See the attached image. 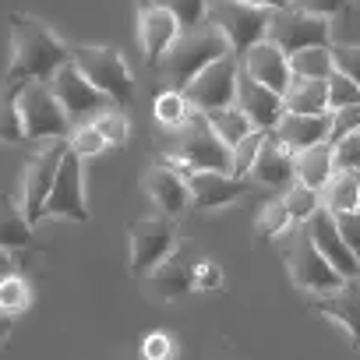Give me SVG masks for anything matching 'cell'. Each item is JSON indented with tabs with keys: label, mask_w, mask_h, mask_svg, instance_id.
I'll return each mask as SVG.
<instances>
[{
	"label": "cell",
	"mask_w": 360,
	"mask_h": 360,
	"mask_svg": "<svg viewBox=\"0 0 360 360\" xmlns=\"http://www.w3.org/2000/svg\"><path fill=\"white\" fill-rule=\"evenodd\" d=\"M64 64H71V46L60 43L50 25L29 15L11 18V68L4 75V85L50 82Z\"/></svg>",
	"instance_id": "obj_1"
},
{
	"label": "cell",
	"mask_w": 360,
	"mask_h": 360,
	"mask_svg": "<svg viewBox=\"0 0 360 360\" xmlns=\"http://www.w3.org/2000/svg\"><path fill=\"white\" fill-rule=\"evenodd\" d=\"M226 53H230L226 36L216 25L202 22L195 29H180V36L173 39V46L159 60V75L169 89H184L195 75H202L212 60H219Z\"/></svg>",
	"instance_id": "obj_2"
},
{
	"label": "cell",
	"mask_w": 360,
	"mask_h": 360,
	"mask_svg": "<svg viewBox=\"0 0 360 360\" xmlns=\"http://www.w3.org/2000/svg\"><path fill=\"white\" fill-rule=\"evenodd\" d=\"M276 240H279V251H283V262H286V272H290L293 286H300L307 293H332L346 283L325 262V255L314 248V240L307 233V223H290Z\"/></svg>",
	"instance_id": "obj_3"
},
{
	"label": "cell",
	"mask_w": 360,
	"mask_h": 360,
	"mask_svg": "<svg viewBox=\"0 0 360 360\" xmlns=\"http://www.w3.org/2000/svg\"><path fill=\"white\" fill-rule=\"evenodd\" d=\"M18 113L25 127V141L46 145V141H68L75 124L64 113L60 99L53 96L50 82H22L18 85Z\"/></svg>",
	"instance_id": "obj_4"
},
{
	"label": "cell",
	"mask_w": 360,
	"mask_h": 360,
	"mask_svg": "<svg viewBox=\"0 0 360 360\" xmlns=\"http://www.w3.org/2000/svg\"><path fill=\"white\" fill-rule=\"evenodd\" d=\"M169 166L176 169H219V173H230V148L219 141V134L209 127L205 113H191V120L176 131V141L166 155Z\"/></svg>",
	"instance_id": "obj_5"
},
{
	"label": "cell",
	"mask_w": 360,
	"mask_h": 360,
	"mask_svg": "<svg viewBox=\"0 0 360 360\" xmlns=\"http://www.w3.org/2000/svg\"><path fill=\"white\" fill-rule=\"evenodd\" d=\"M75 68L117 106L134 103V75L113 46H71Z\"/></svg>",
	"instance_id": "obj_6"
},
{
	"label": "cell",
	"mask_w": 360,
	"mask_h": 360,
	"mask_svg": "<svg viewBox=\"0 0 360 360\" xmlns=\"http://www.w3.org/2000/svg\"><path fill=\"white\" fill-rule=\"evenodd\" d=\"M269 18H272L269 8H255V4H244V0H209L205 4V22L226 36L237 57L265 39Z\"/></svg>",
	"instance_id": "obj_7"
},
{
	"label": "cell",
	"mask_w": 360,
	"mask_h": 360,
	"mask_svg": "<svg viewBox=\"0 0 360 360\" xmlns=\"http://www.w3.org/2000/svg\"><path fill=\"white\" fill-rule=\"evenodd\" d=\"M265 39L290 57L307 46H332V29H328V18H318L297 4H286V8L272 11Z\"/></svg>",
	"instance_id": "obj_8"
},
{
	"label": "cell",
	"mask_w": 360,
	"mask_h": 360,
	"mask_svg": "<svg viewBox=\"0 0 360 360\" xmlns=\"http://www.w3.org/2000/svg\"><path fill=\"white\" fill-rule=\"evenodd\" d=\"M237 75H240V57L230 50L226 57L212 60L202 75H195L180 92L191 99V106H195L198 113L226 110V106L237 103Z\"/></svg>",
	"instance_id": "obj_9"
},
{
	"label": "cell",
	"mask_w": 360,
	"mask_h": 360,
	"mask_svg": "<svg viewBox=\"0 0 360 360\" xmlns=\"http://www.w3.org/2000/svg\"><path fill=\"white\" fill-rule=\"evenodd\" d=\"M64 152H68V141H46V145H39V152L25 166L18 205H22V212H25V219L32 226L43 223V205H46V198L53 191V180H57V169H60Z\"/></svg>",
	"instance_id": "obj_10"
},
{
	"label": "cell",
	"mask_w": 360,
	"mask_h": 360,
	"mask_svg": "<svg viewBox=\"0 0 360 360\" xmlns=\"http://www.w3.org/2000/svg\"><path fill=\"white\" fill-rule=\"evenodd\" d=\"M176 248V230L173 219H138L131 223V276L148 279L166 258H173Z\"/></svg>",
	"instance_id": "obj_11"
},
{
	"label": "cell",
	"mask_w": 360,
	"mask_h": 360,
	"mask_svg": "<svg viewBox=\"0 0 360 360\" xmlns=\"http://www.w3.org/2000/svg\"><path fill=\"white\" fill-rule=\"evenodd\" d=\"M75 219V223H89V205H85V169H82V155H75L71 148L60 159L53 191L43 205V219Z\"/></svg>",
	"instance_id": "obj_12"
},
{
	"label": "cell",
	"mask_w": 360,
	"mask_h": 360,
	"mask_svg": "<svg viewBox=\"0 0 360 360\" xmlns=\"http://www.w3.org/2000/svg\"><path fill=\"white\" fill-rule=\"evenodd\" d=\"M50 89H53V96L60 99V106H64V113L71 117V124H85V120H92L96 113H103L106 106H117V103H110V99L75 68V60L64 64V68H57V75L50 78Z\"/></svg>",
	"instance_id": "obj_13"
},
{
	"label": "cell",
	"mask_w": 360,
	"mask_h": 360,
	"mask_svg": "<svg viewBox=\"0 0 360 360\" xmlns=\"http://www.w3.org/2000/svg\"><path fill=\"white\" fill-rule=\"evenodd\" d=\"M188 176V191H191V205L216 212L226 209L233 202H240L244 195H251V180L248 176H233V173H219V169H191Z\"/></svg>",
	"instance_id": "obj_14"
},
{
	"label": "cell",
	"mask_w": 360,
	"mask_h": 360,
	"mask_svg": "<svg viewBox=\"0 0 360 360\" xmlns=\"http://www.w3.org/2000/svg\"><path fill=\"white\" fill-rule=\"evenodd\" d=\"M141 188L152 198V205L166 219H180L191 209V191H188V176L184 169H176L169 162H155L141 173Z\"/></svg>",
	"instance_id": "obj_15"
},
{
	"label": "cell",
	"mask_w": 360,
	"mask_h": 360,
	"mask_svg": "<svg viewBox=\"0 0 360 360\" xmlns=\"http://www.w3.org/2000/svg\"><path fill=\"white\" fill-rule=\"evenodd\" d=\"M248 120H251V127L255 131H276V124L283 120V113H286V106H283V96L279 92H272V89H265L262 82H255L244 68H240V75H237V103H233Z\"/></svg>",
	"instance_id": "obj_16"
},
{
	"label": "cell",
	"mask_w": 360,
	"mask_h": 360,
	"mask_svg": "<svg viewBox=\"0 0 360 360\" xmlns=\"http://www.w3.org/2000/svg\"><path fill=\"white\" fill-rule=\"evenodd\" d=\"M176 36H180V25L162 4L138 0V43H141V53L152 68H159V60L166 57V50L173 46Z\"/></svg>",
	"instance_id": "obj_17"
},
{
	"label": "cell",
	"mask_w": 360,
	"mask_h": 360,
	"mask_svg": "<svg viewBox=\"0 0 360 360\" xmlns=\"http://www.w3.org/2000/svg\"><path fill=\"white\" fill-rule=\"evenodd\" d=\"M248 180H251V184H258V188L276 191V195H283L286 188H293V184H297L293 152H286V148L276 141V134H272V131L262 138V148H258V159H255V166H251Z\"/></svg>",
	"instance_id": "obj_18"
},
{
	"label": "cell",
	"mask_w": 360,
	"mask_h": 360,
	"mask_svg": "<svg viewBox=\"0 0 360 360\" xmlns=\"http://www.w3.org/2000/svg\"><path fill=\"white\" fill-rule=\"evenodd\" d=\"M307 233H311L314 248L325 255V262H328L342 279H360V258H356V255L346 248V240L339 237V230H335V216H332V212L318 209V212L307 219Z\"/></svg>",
	"instance_id": "obj_19"
},
{
	"label": "cell",
	"mask_w": 360,
	"mask_h": 360,
	"mask_svg": "<svg viewBox=\"0 0 360 360\" xmlns=\"http://www.w3.org/2000/svg\"><path fill=\"white\" fill-rule=\"evenodd\" d=\"M240 68L255 78V82H262L265 89H272V92H286V85H290V78H293V71H290V57L279 50V46H272L269 39H262V43H255L251 50H244L240 53Z\"/></svg>",
	"instance_id": "obj_20"
},
{
	"label": "cell",
	"mask_w": 360,
	"mask_h": 360,
	"mask_svg": "<svg viewBox=\"0 0 360 360\" xmlns=\"http://www.w3.org/2000/svg\"><path fill=\"white\" fill-rule=\"evenodd\" d=\"M276 141L286 148V152H304L311 145H321L328 141L332 134V113H283V120L276 124Z\"/></svg>",
	"instance_id": "obj_21"
},
{
	"label": "cell",
	"mask_w": 360,
	"mask_h": 360,
	"mask_svg": "<svg viewBox=\"0 0 360 360\" xmlns=\"http://www.w3.org/2000/svg\"><path fill=\"white\" fill-rule=\"evenodd\" d=\"M314 311L339 321L353 342H360V279H346L339 290L314 297Z\"/></svg>",
	"instance_id": "obj_22"
},
{
	"label": "cell",
	"mask_w": 360,
	"mask_h": 360,
	"mask_svg": "<svg viewBox=\"0 0 360 360\" xmlns=\"http://www.w3.org/2000/svg\"><path fill=\"white\" fill-rule=\"evenodd\" d=\"M36 248V233H32V223L25 219L22 205L11 198V195H0V251H29Z\"/></svg>",
	"instance_id": "obj_23"
},
{
	"label": "cell",
	"mask_w": 360,
	"mask_h": 360,
	"mask_svg": "<svg viewBox=\"0 0 360 360\" xmlns=\"http://www.w3.org/2000/svg\"><path fill=\"white\" fill-rule=\"evenodd\" d=\"M318 198H321V209L339 216V212H353L356 202H360V173L353 169H335L325 184L318 188Z\"/></svg>",
	"instance_id": "obj_24"
},
{
	"label": "cell",
	"mask_w": 360,
	"mask_h": 360,
	"mask_svg": "<svg viewBox=\"0 0 360 360\" xmlns=\"http://www.w3.org/2000/svg\"><path fill=\"white\" fill-rule=\"evenodd\" d=\"M283 106L286 113H328V89L321 78H290L286 92H283Z\"/></svg>",
	"instance_id": "obj_25"
},
{
	"label": "cell",
	"mask_w": 360,
	"mask_h": 360,
	"mask_svg": "<svg viewBox=\"0 0 360 360\" xmlns=\"http://www.w3.org/2000/svg\"><path fill=\"white\" fill-rule=\"evenodd\" d=\"M293 169H297L300 184H307V188L318 191L325 180L335 173V166H332V145L321 141V145H311L304 152H293Z\"/></svg>",
	"instance_id": "obj_26"
},
{
	"label": "cell",
	"mask_w": 360,
	"mask_h": 360,
	"mask_svg": "<svg viewBox=\"0 0 360 360\" xmlns=\"http://www.w3.org/2000/svg\"><path fill=\"white\" fill-rule=\"evenodd\" d=\"M148 286H155V293H159L162 300H176V297H184L188 290H195L191 265H184L180 258H166V262L148 276Z\"/></svg>",
	"instance_id": "obj_27"
},
{
	"label": "cell",
	"mask_w": 360,
	"mask_h": 360,
	"mask_svg": "<svg viewBox=\"0 0 360 360\" xmlns=\"http://www.w3.org/2000/svg\"><path fill=\"white\" fill-rule=\"evenodd\" d=\"M152 113H155V120L166 127V131H180L188 120H191V113H195V106H191V99L180 92V89H166L159 99H155V106H152Z\"/></svg>",
	"instance_id": "obj_28"
},
{
	"label": "cell",
	"mask_w": 360,
	"mask_h": 360,
	"mask_svg": "<svg viewBox=\"0 0 360 360\" xmlns=\"http://www.w3.org/2000/svg\"><path fill=\"white\" fill-rule=\"evenodd\" d=\"M0 141L25 145V127L18 113V85H0Z\"/></svg>",
	"instance_id": "obj_29"
},
{
	"label": "cell",
	"mask_w": 360,
	"mask_h": 360,
	"mask_svg": "<svg viewBox=\"0 0 360 360\" xmlns=\"http://www.w3.org/2000/svg\"><path fill=\"white\" fill-rule=\"evenodd\" d=\"M205 120H209V127L219 134V141L226 145V148H233L237 141H244L255 127H251V120L237 110V106H226V110H212V113H205Z\"/></svg>",
	"instance_id": "obj_30"
},
{
	"label": "cell",
	"mask_w": 360,
	"mask_h": 360,
	"mask_svg": "<svg viewBox=\"0 0 360 360\" xmlns=\"http://www.w3.org/2000/svg\"><path fill=\"white\" fill-rule=\"evenodd\" d=\"M290 71L297 78H328L335 68H332V50L328 46H307V50H297L290 53Z\"/></svg>",
	"instance_id": "obj_31"
},
{
	"label": "cell",
	"mask_w": 360,
	"mask_h": 360,
	"mask_svg": "<svg viewBox=\"0 0 360 360\" xmlns=\"http://www.w3.org/2000/svg\"><path fill=\"white\" fill-rule=\"evenodd\" d=\"M29 307H32V286L22 272H11V276L0 279V314L15 318Z\"/></svg>",
	"instance_id": "obj_32"
},
{
	"label": "cell",
	"mask_w": 360,
	"mask_h": 360,
	"mask_svg": "<svg viewBox=\"0 0 360 360\" xmlns=\"http://www.w3.org/2000/svg\"><path fill=\"white\" fill-rule=\"evenodd\" d=\"M89 124L103 134V141H106L110 148L124 145V141H127V134H131V117L124 113V106H106V110H103V113H96Z\"/></svg>",
	"instance_id": "obj_33"
},
{
	"label": "cell",
	"mask_w": 360,
	"mask_h": 360,
	"mask_svg": "<svg viewBox=\"0 0 360 360\" xmlns=\"http://www.w3.org/2000/svg\"><path fill=\"white\" fill-rule=\"evenodd\" d=\"M279 198H283V205H286V212H290V219H293V223H307V219L321 209L318 191H314V188H307V184H300V180H297L293 188H286Z\"/></svg>",
	"instance_id": "obj_34"
},
{
	"label": "cell",
	"mask_w": 360,
	"mask_h": 360,
	"mask_svg": "<svg viewBox=\"0 0 360 360\" xmlns=\"http://www.w3.org/2000/svg\"><path fill=\"white\" fill-rule=\"evenodd\" d=\"M293 219H290V212H286V205H283V198L276 195V198H265V205L258 209V219H255V230H258V237H269V240H276L286 226H290Z\"/></svg>",
	"instance_id": "obj_35"
},
{
	"label": "cell",
	"mask_w": 360,
	"mask_h": 360,
	"mask_svg": "<svg viewBox=\"0 0 360 360\" xmlns=\"http://www.w3.org/2000/svg\"><path fill=\"white\" fill-rule=\"evenodd\" d=\"M262 138H265V131H251L244 141H237L230 148V173L233 176H248L251 173V166L258 159V148H262Z\"/></svg>",
	"instance_id": "obj_36"
},
{
	"label": "cell",
	"mask_w": 360,
	"mask_h": 360,
	"mask_svg": "<svg viewBox=\"0 0 360 360\" xmlns=\"http://www.w3.org/2000/svg\"><path fill=\"white\" fill-rule=\"evenodd\" d=\"M325 89H328V113L332 110H342V106H356L360 103V85L339 71H332L325 78Z\"/></svg>",
	"instance_id": "obj_37"
},
{
	"label": "cell",
	"mask_w": 360,
	"mask_h": 360,
	"mask_svg": "<svg viewBox=\"0 0 360 360\" xmlns=\"http://www.w3.org/2000/svg\"><path fill=\"white\" fill-rule=\"evenodd\" d=\"M68 148L75 152V155H82V159H89V155H99V152H106L110 145L103 141V134L85 120V124H75V131H71V138H68Z\"/></svg>",
	"instance_id": "obj_38"
},
{
	"label": "cell",
	"mask_w": 360,
	"mask_h": 360,
	"mask_svg": "<svg viewBox=\"0 0 360 360\" xmlns=\"http://www.w3.org/2000/svg\"><path fill=\"white\" fill-rule=\"evenodd\" d=\"M155 4H162L176 18L180 29H195V25L205 22V4L209 0H155Z\"/></svg>",
	"instance_id": "obj_39"
},
{
	"label": "cell",
	"mask_w": 360,
	"mask_h": 360,
	"mask_svg": "<svg viewBox=\"0 0 360 360\" xmlns=\"http://www.w3.org/2000/svg\"><path fill=\"white\" fill-rule=\"evenodd\" d=\"M332 145V166L335 169H353L360 173V131L339 138V141H328Z\"/></svg>",
	"instance_id": "obj_40"
},
{
	"label": "cell",
	"mask_w": 360,
	"mask_h": 360,
	"mask_svg": "<svg viewBox=\"0 0 360 360\" xmlns=\"http://www.w3.org/2000/svg\"><path fill=\"white\" fill-rule=\"evenodd\" d=\"M332 68L360 85V43H332Z\"/></svg>",
	"instance_id": "obj_41"
},
{
	"label": "cell",
	"mask_w": 360,
	"mask_h": 360,
	"mask_svg": "<svg viewBox=\"0 0 360 360\" xmlns=\"http://www.w3.org/2000/svg\"><path fill=\"white\" fill-rule=\"evenodd\" d=\"M353 131H360V103L332 110V134H328V141H339V138H346Z\"/></svg>",
	"instance_id": "obj_42"
},
{
	"label": "cell",
	"mask_w": 360,
	"mask_h": 360,
	"mask_svg": "<svg viewBox=\"0 0 360 360\" xmlns=\"http://www.w3.org/2000/svg\"><path fill=\"white\" fill-rule=\"evenodd\" d=\"M335 230H339V237L346 240V248L360 258V209L339 212V216H335Z\"/></svg>",
	"instance_id": "obj_43"
},
{
	"label": "cell",
	"mask_w": 360,
	"mask_h": 360,
	"mask_svg": "<svg viewBox=\"0 0 360 360\" xmlns=\"http://www.w3.org/2000/svg\"><path fill=\"white\" fill-rule=\"evenodd\" d=\"M141 356L145 360H169L173 356V339L166 332H148L141 339Z\"/></svg>",
	"instance_id": "obj_44"
},
{
	"label": "cell",
	"mask_w": 360,
	"mask_h": 360,
	"mask_svg": "<svg viewBox=\"0 0 360 360\" xmlns=\"http://www.w3.org/2000/svg\"><path fill=\"white\" fill-rule=\"evenodd\" d=\"M191 276H195V290H219L223 286V272H219V265L216 262H198V265H191Z\"/></svg>",
	"instance_id": "obj_45"
},
{
	"label": "cell",
	"mask_w": 360,
	"mask_h": 360,
	"mask_svg": "<svg viewBox=\"0 0 360 360\" xmlns=\"http://www.w3.org/2000/svg\"><path fill=\"white\" fill-rule=\"evenodd\" d=\"M349 4H353V0H297V8H304V11H311V15H318V18H335V15H342Z\"/></svg>",
	"instance_id": "obj_46"
},
{
	"label": "cell",
	"mask_w": 360,
	"mask_h": 360,
	"mask_svg": "<svg viewBox=\"0 0 360 360\" xmlns=\"http://www.w3.org/2000/svg\"><path fill=\"white\" fill-rule=\"evenodd\" d=\"M11 272H18V269H15V258H11L8 251H0V279L11 276Z\"/></svg>",
	"instance_id": "obj_47"
},
{
	"label": "cell",
	"mask_w": 360,
	"mask_h": 360,
	"mask_svg": "<svg viewBox=\"0 0 360 360\" xmlns=\"http://www.w3.org/2000/svg\"><path fill=\"white\" fill-rule=\"evenodd\" d=\"M244 4H255V8H269V11H276V8H286V0H244Z\"/></svg>",
	"instance_id": "obj_48"
},
{
	"label": "cell",
	"mask_w": 360,
	"mask_h": 360,
	"mask_svg": "<svg viewBox=\"0 0 360 360\" xmlns=\"http://www.w3.org/2000/svg\"><path fill=\"white\" fill-rule=\"evenodd\" d=\"M8 328H11V318H8V314H0V339L8 335Z\"/></svg>",
	"instance_id": "obj_49"
},
{
	"label": "cell",
	"mask_w": 360,
	"mask_h": 360,
	"mask_svg": "<svg viewBox=\"0 0 360 360\" xmlns=\"http://www.w3.org/2000/svg\"><path fill=\"white\" fill-rule=\"evenodd\" d=\"M286 4H297V0H286Z\"/></svg>",
	"instance_id": "obj_50"
},
{
	"label": "cell",
	"mask_w": 360,
	"mask_h": 360,
	"mask_svg": "<svg viewBox=\"0 0 360 360\" xmlns=\"http://www.w3.org/2000/svg\"><path fill=\"white\" fill-rule=\"evenodd\" d=\"M356 209H360V202H356Z\"/></svg>",
	"instance_id": "obj_51"
}]
</instances>
